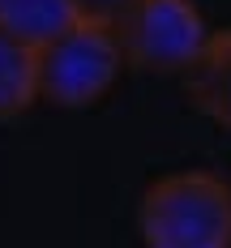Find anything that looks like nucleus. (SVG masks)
<instances>
[{
    "label": "nucleus",
    "mask_w": 231,
    "mask_h": 248,
    "mask_svg": "<svg viewBox=\"0 0 231 248\" xmlns=\"http://www.w3.org/2000/svg\"><path fill=\"white\" fill-rule=\"evenodd\" d=\"M133 0H73V9H77V17H90V22H116L120 13H124Z\"/></svg>",
    "instance_id": "7"
},
{
    "label": "nucleus",
    "mask_w": 231,
    "mask_h": 248,
    "mask_svg": "<svg viewBox=\"0 0 231 248\" xmlns=\"http://www.w3.org/2000/svg\"><path fill=\"white\" fill-rule=\"evenodd\" d=\"M184 90L197 111L231 128V30H218L205 39L197 60L184 69Z\"/></svg>",
    "instance_id": "4"
},
{
    "label": "nucleus",
    "mask_w": 231,
    "mask_h": 248,
    "mask_svg": "<svg viewBox=\"0 0 231 248\" xmlns=\"http://www.w3.org/2000/svg\"><path fill=\"white\" fill-rule=\"evenodd\" d=\"M137 231L146 248H231V184L218 171H171L141 193Z\"/></svg>",
    "instance_id": "1"
},
{
    "label": "nucleus",
    "mask_w": 231,
    "mask_h": 248,
    "mask_svg": "<svg viewBox=\"0 0 231 248\" xmlns=\"http://www.w3.org/2000/svg\"><path fill=\"white\" fill-rule=\"evenodd\" d=\"M39 103L34 86V47L0 30V120H13Z\"/></svg>",
    "instance_id": "6"
},
{
    "label": "nucleus",
    "mask_w": 231,
    "mask_h": 248,
    "mask_svg": "<svg viewBox=\"0 0 231 248\" xmlns=\"http://www.w3.org/2000/svg\"><path fill=\"white\" fill-rule=\"evenodd\" d=\"M124 69L116 30L107 22L77 17L60 34L34 47V86L51 107H90L99 103Z\"/></svg>",
    "instance_id": "2"
},
{
    "label": "nucleus",
    "mask_w": 231,
    "mask_h": 248,
    "mask_svg": "<svg viewBox=\"0 0 231 248\" xmlns=\"http://www.w3.org/2000/svg\"><path fill=\"white\" fill-rule=\"evenodd\" d=\"M77 22L73 0H0V30L26 47L47 43L64 26Z\"/></svg>",
    "instance_id": "5"
},
{
    "label": "nucleus",
    "mask_w": 231,
    "mask_h": 248,
    "mask_svg": "<svg viewBox=\"0 0 231 248\" xmlns=\"http://www.w3.org/2000/svg\"><path fill=\"white\" fill-rule=\"evenodd\" d=\"M124 64L141 73H184L210 39L193 0H133L111 22Z\"/></svg>",
    "instance_id": "3"
}]
</instances>
